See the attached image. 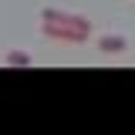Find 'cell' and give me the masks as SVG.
Wrapping results in <instances>:
<instances>
[{
	"instance_id": "1",
	"label": "cell",
	"mask_w": 135,
	"mask_h": 135,
	"mask_svg": "<svg viewBox=\"0 0 135 135\" xmlns=\"http://www.w3.org/2000/svg\"><path fill=\"white\" fill-rule=\"evenodd\" d=\"M41 37H51V41H64V44H84L91 34L78 31L71 24H57V20H41Z\"/></svg>"
},
{
	"instance_id": "2",
	"label": "cell",
	"mask_w": 135,
	"mask_h": 135,
	"mask_svg": "<svg viewBox=\"0 0 135 135\" xmlns=\"http://www.w3.org/2000/svg\"><path fill=\"white\" fill-rule=\"evenodd\" d=\"M41 20H57V24H71V27H78V31L91 34V20L81 14H68V10H57V7H44L41 10Z\"/></svg>"
},
{
	"instance_id": "3",
	"label": "cell",
	"mask_w": 135,
	"mask_h": 135,
	"mask_svg": "<svg viewBox=\"0 0 135 135\" xmlns=\"http://www.w3.org/2000/svg\"><path fill=\"white\" fill-rule=\"evenodd\" d=\"M125 47H128V41L122 34H105V37H98V51L101 54H122Z\"/></svg>"
},
{
	"instance_id": "4",
	"label": "cell",
	"mask_w": 135,
	"mask_h": 135,
	"mask_svg": "<svg viewBox=\"0 0 135 135\" xmlns=\"http://www.w3.org/2000/svg\"><path fill=\"white\" fill-rule=\"evenodd\" d=\"M31 54H27V51H20V47H14V51H7V54H3V64L7 68H31Z\"/></svg>"
}]
</instances>
